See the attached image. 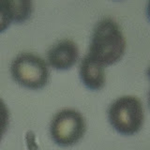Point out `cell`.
Returning <instances> with one entry per match:
<instances>
[{
  "mask_svg": "<svg viewBox=\"0 0 150 150\" xmlns=\"http://www.w3.org/2000/svg\"><path fill=\"white\" fill-rule=\"evenodd\" d=\"M126 45L125 36L119 25L112 18L105 17L94 27L87 55L106 67L122 58Z\"/></svg>",
  "mask_w": 150,
  "mask_h": 150,
  "instance_id": "obj_1",
  "label": "cell"
},
{
  "mask_svg": "<svg viewBox=\"0 0 150 150\" xmlns=\"http://www.w3.org/2000/svg\"><path fill=\"white\" fill-rule=\"evenodd\" d=\"M107 114L111 126L121 135H134L143 128V103L135 96L126 95L117 98L111 103Z\"/></svg>",
  "mask_w": 150,
  "mask_h": 150,
  "instance_id": "obj_2",
  "label": "cell"
},
{
  "mask_svg": "<svg viewBox=\"0 0 150 150\" xmlns=\"http://www.w3.org/2000/svg\"><path fill=\"white\" fill-rule=\"evenodd\" d=\"M11 74L17 83L32 90L43 88L50 78L47 62L41 56L31 52H23L13 58Z\"/></svg>",
  "mask_w": 150,
  "mask_h": 150,
  "instance_id": "obj_3",
  "label": "cell"
},
{
  "mask_svg": "<svg viewBox=\"0 0 150 150\" xmlns=\"http://www.w3.org/2000/svg\"><path fill=\"white\" fill-rule=\"evenodd\" d=\"M86 130L83 115L72 108H64L56 112L50 123V135L53 142L61 147L76 144Z\"/></svg>",
  "mask_w": 150,
  "mask_h": 150,
  "instance_id": "obj_4",
  "label": "cell"
},
{
  "mask_svg": "<svg viewBox=\"0 0 150 150\" xmlns=\"http://www.w3.org/2000/svg\"><path fill=\"white\" fill-rule=\"evenodd\" d=\"M79 58V48L72 40L65 39L53 45L47 52V61L52 68L67 70L76 64Z\"/></svg>",
  "mask_w": 150,
  "mask_h": 150,
  "instance_id": "obj_5",
  "label": "cell"
},
{
  "mask_svg": "<svg viewBox=\"0 0 150 150\" xmlns=\"http://www.w3.org/2000/svg\"><path fill=\"white\" fill-rule=\"evenodd\" d=\"M79 74L84 86L90 90H100L104 86L106 82L104 67L91 59L87 54L80 62Z\"/></svg>",
  "mask_w": 150,
  "mask_h": 150,
  "instance_id": "obj_6",
  "label": "cell"
},
{
  "mask_svg": "<svg viewBox=\"0 0 150 150\" xmlns=\"http://www.w3.org/2000/svg\"><path fill=\"white\" fill-rule=\"evenodd\" d=\"M9 123V111L5 101L0 98V125L8 129Z\"/></svg>",
  "mask_w": 150,
  "mask_h": 150,
  "instance_id": "obj_7",
  "label": "cell"
},
{
  "mask_svg": "<svg viewBox=\"0 0 150 150\" xmlns=\"http://www.w3.org/2000/svg\"><path fill=\"white\" fill-rule=\"evenodd\" d=\"M6 130H7V128H5V127H3L2 125H0V143H1L3 135H4L5 132H6Z\"/></svg>",
  "mask_w": 150,
  "mask_h": 150,
  "instance_id": "obj_8",
  "label": "cell"
},
{
  "mask_svg": "<svg viewBox=\"0 0 150 150\" xmlns=\"http://www.w3.org/2000/svg\"><path fill=\"white\" fill-rule=\"evenodd\" d=\"M146 14H147L148 20L150 21V1L147 3V6H146Z\"/></svg>",
  "mask_w": 150,
  "mask_h": 150,
  "instance_id": "obj_9",
  "label": "cell"
},
{
  "mask_svg": "<svg viewBox=\"0 0 150 150\" xmlns=\"http://www.w3.org/2000/svg\"><path fill=\"white\" fill-rule=\"evenodd\" d=\"M146 74H147V76H148V78H149V80H150V66H149V67H148V69H147Z\"/></svg>",
  "mask_w": 150,
  "mask_h": 150,
  "instance_id": "obj_10",
  "label": "cell"
},
{
  "mask_svg": "<svg viewBox=\"0 0 150 150\" xmlns=\"http://www.w3.org/2000/svg\"><path fill=\"white\" fill-rule=\"evenodd\" d=\"M148 104H149V108H150V90L148 93Z\"/></svg>",
  "mask_w": 150,
  "mask_h": 150,
  "instance_id": "obj_11",
  "label": "cell"
}]
</instances>
